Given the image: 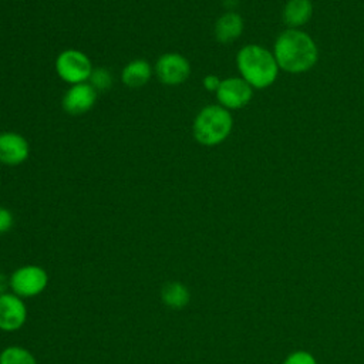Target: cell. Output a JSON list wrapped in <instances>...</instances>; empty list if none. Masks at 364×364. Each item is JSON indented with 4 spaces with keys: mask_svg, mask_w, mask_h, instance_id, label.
<instances>
[{
    "mask_svg": "<svg viewBox=\"0 0 364 364\" xmlns=\"http://www.w3.org/2000/svg\"><path fill=\"white\" fill-rule=\"evenodd\" d=\"M273 55L279 68L297 74L310 70L316 64L318 50L309 34L297 28H287L276 38Z\"/></svg>",
    "mask_w": 364,
    "mask_h": 364,
    "instance_id": "cell-1",
    "label": "cell"
},
{
    "mask_svg": "<svg viewBox=\"0 0 364 364\" xmlns=\"http://www.w3.org/2000/svg\"><path fill=\"white\" fill-rule=\"evenodd\" d=\"M236 65L242 78L252 88H266L272 85L279 71L273 53L257 44L242 47L236 55Z\"/></svg>",
    "mask_w": 364,
    "mask_h": 364,
    "instance_id": "cell-2",
    "label": "cell"
},
{
    "mask_svg": "<svg viewBox=\"0 0 364 364\" xmlns=\"http://www.w3.org/2000/svg\"><path fill=\"white\" fill-rule=\"evenodd\" d=\"M233 127L229 109L219 104L203 107L195 117L192 132L195 139L205 146H215L223 142Z\"/></svg>",
    "mask_w": 364,
    "mask_h": 364,
    "instance_id": "cell-3",
    "label": "cell"
},
{
    "mask_svg": "<svg viewBox=\"0 0 364 364\" xmlns=\"http://www.w3.org/2000/svg\"><path fill=\"white\" fill-rule=\"evenodd\" d=\"M10 290L21 299H31L40 296L47 284L48 274L46 269L38 264H24L17 267L10 276Z\"/></svg>",
    "mask_w": 364,
    "mask_h": 364,
    "instance_id": "cell-4",
    "label": "cell"
},
{
    "mask_svg": "<svg viewBox=\"0 0 364 364\" xmlns=\"http://www.w3.org/2000/svg\"><path fill=\"white\" fill-rule=\"evenodd\" d=\"M92 70L91 60L81 50L68 48L61 51L55 58V71L58 77L70 85L87 82Z\"/></svg>",
    "mask_w": 364,
    "mask_h": 364,
    "instance_id": "cell-5",
    "label": "cell"
},
{
    "mask_svg": "<svg viewBox=\"0 0 364 364\" xmlns=\"http://www.w3.org/2000/svg\"><path fill=\"white\" fill-rule=\"evenodd\" d=\"M155 74L164 85H181L189 78L191 64L179 53H165L155 63Z\"/></svg>",
    "mask_w": 364,
    "mask_h": 364,
    "instance_id": "cell-6",
    "label": "cell"
},
{
    "mask_svg": "<svg viewBox=\"0 0 364 364\" xmlns=\"http://www.w3.org/2000/svg\"><path fill=\"white\" fill-rule=\"evenodd\" d=\"M27 307L24 299L7 291L0 296V330L13 333L20 330L27 320Z\"/></svg>",
    "mask_w": 364,
    "mask_h": 364,
    "instance_id": "cell-7",
    "label": "cell"
},
{
    "mask_svg": "<svg viewBox=\"0 0 364 364\" xmlns=\"http://www.w3.org/2000/svg\"><path fill=\"white\" fill-rule=\"evenodd\" d=\"M253 95V88L239 77H232L220 81L216 91L219 105L226 109H237L245 107Z\"/></svg>",
    "mask_w": 364,
    "mask_h": 364,
    "instance_id": "cell-8",
    "label": "cell"
},
{
    "mask_svg": "<svg viewBox=\"0 0 364 364\" xmlns=\"http://www.w3.org/2000/svg\"><path fill=\"white\" fill-rule=\"evenodd\" d=\"M97 101L95 88L87 81L70 85L61 100L63 109L70 115H81L88 112Z\"/></svg>",
    "mask_w": 364,
    "mask_h": 364,
    "instance_id": "cell-9",
    "label": "cell"
},
{
    "mask_svg": "<svg viewBox=\"0 0 364 364\" xmlns=\"http://www.w3.org/2000/svg\"><path fill=\"white\" fill-rule=\"evenodd\" d=\"M30 154L27 139L13 131L0 134V162L7 166H17L23 164Z\"/></svg>",
    "mask_w": 364,
    "mask_h": 364,
    "instance_id": "cell-10",
    "label": "cell"
},
{
    "mask_svg": "<svg viewBox=\"0 0 364 364\" xmlns=\"http://www.w3.org/2000/svg\"><path fill=\"white\" fill-rule=\"evenodd\" d=\"M152 77V65L142 58L129 61L121 73V81L129 88L144 87Z\"/></svg>",
    "mask_w": 364,
    "mask_h": 364,
    "instance_id": "cell-11",
    "label": "cell"
},
{
    "mask_svg": "<svg viewBox=\"0 0 364 364\" xmlns=\"http://www.w3.org/2000/svg\"><path fill=\"white\" fill-rule=\"evenodd\" d=\"M243 31V20L237 13L228 11L215 23V37L219 43H232Z\"/></svg>",
    "mask_w": 364,
    "mask_h": 364,
    "instance_id": "cell-12",
    "label": "cell"
},
{
    "mask_svg": "<svg viewBox=\"0 0 364 364\" xmlns=\"http://www.w3.org/2000/svg\"><path fill=\"white\" fill-rule=\"evenodd\" d=\"M313 14L310 0H289L283 9V21L290 28H297L306 24Z\"/></svg>",
    "mask_w": 364,
    "mask_h": 364,
    "instance_id": "cell-13",
    "label": "cell"
},
{
    "mask_svg": "<svg viewBox=\"0 0 364 364\" xmlns=\"http://www.w3.org/2000/svg\"><path fill=\"white\" fill-rule=\"evenodd\" d=\"M162 303L172 310H182L191 300L189 289L181 282H168L161 289Z\"/></svg>",
    "mask_w": 364,
    "mask_h": 364,
    "instance_id": "cell-14",
    "label": "cell"
},
{
    "mask_svg": "<svg viewBox=\"0 0 364 364\" xmlns=\"http://www.w3.org/2000/svg\"><path fill=\"white\" fill-rule=\"evenodd\" d=\"M0 364H37V360L26 347L9 346L0 351Z\"/></svg>",
    "mask_w": 364,
    "mask_h": 364,
    "instance_id": "cell-15",
    "label": "cell"
},
{
    "mask_svg": "<svg viewBox=\"0 0 364 364\" xmlns=\"http://www.w3.org/2000/svg\"><path fill=\"white\" fill-rule=\"evenodd\" d=\"M88 82L95 88V91H104L112 85V75L107 68H94Z\"/></svg>",
    "mask_w": 364,
    "mask_h": 364,
    "instance_id": "cell-16",
    "label": "cell"
},
{
    "mask_svg": "<svg viewBox=\"0 0 364 364\" xmlns=\"http://www.w3.org/2000/svg\"><path fill=\"white\" fill-rule=\"evenodd\" d=\"M283 364H317V363H316V358L310 353L297 350V351H293L291 354H289L286 357V360L283 361Z\"/></svg>",
    "mask_w": 364,
    "mask_h": 364,
    "instance_id": "cell-17",
    "label": "cell"
},
{
    "mask_svg": "<svg viewBox=\"0 0 364 364\" xmlns=\"http://www.w3.org/2000/svg\"><path fill=\"white\" fill-rule=\"evenodd\" d=\"M13 223H14L13 213L7 208L0 206V235L7 233L13 228Z\"/></svg>",
    "mask_w": 364,
    "mask_h": 364,
    "instance_id": "cell-18",
    "label": "cell"
},
{
    "mask_svg": "<svg viewBox=\"0 0 364 364\" xmlns=\"http://www.w3.org/2000/svg\"><path fill=\"white\" fill-rule=\"evenodd\" d=\"M220 81H222V80H220L218 75L208 74V75L203 78V87H205V90H208V91L216 92L218 88H219V85H220Z\"/></svg>",
    "mask_w": 364,
    "mask_h": 364,
    "instance_id": "cell-19",
    "label": "cell"
},
{
    "mask_svg": "<svg viewBox=\"0 0 364 364\" xmlns=\"http://www.w3.org/2000/svg\"><path fill=\"white\" fill-rule=\"evenodd\" d=\"M7 289H10V282H9V277L0 272V296L7 293Z\"/></svg>",
    "mask_w": 364,
    "mask_h": 364,
    "instance_id": "cell-20",
    "label": "cell"
},
{
    "mask_svg": "<svg viewBox=\"0 0 364 364\" xmlns=\"http://www.w3.org/2000/svg\"><path fill=\"white\" fill-rule=\"evenodd\" d=\"M237 3V0H225L226 7H235V4Z\"/></svg>",
    "mask_w": 364,
    "mask_h": 364,
    "instance_id": "cell-21",
    "label": "cell"
}]
</instances>
